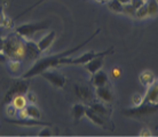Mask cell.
Masks as SVG:
<instances>
[{
	"mask_svg": "<svg viewBox=\"0 0 158 137\" xmlns=\"http://www.w3.org/2000/svg\"><path fill=\"white\" fill-rule=\"evenodd\" d=\"M99 32H100V30L95 31L94 34L92 35V37H89L86 41H84L83 43H80L78 46L73 47L72 49H68V50H65V51H61V53H57V54L49 55V56H46V57H43V58H39V59H37V61H35V64H33L28 71H25L20 78L28 79L29 80V79L33 78V77H36V75H40L41 72L48 70V69H56V67H59V66H62V59H63L64 57L73 55L76 51H78L79 49L83 48L86 43L89 42Z\"/></svg>",
	"mask_w": 158,
	"mask_h": 137,
	"instance_id": "obj_1",
	"label": "cell"
},
{
	"mask_svg": "<svg viewBox=\"0 0 158 137\" xmlns=\"http://www.w3.org/2000/svg\"><path fill=\"white\" fill-rule=\"evenodd\" d=\"M2 53L8 58H16L20 61L25 58L24 40L16 33L2 37Z\"/></svg>",
	"mask_w": 158,
	"mask_h": 137,
	"instance_id": "obj_2",
	"label": "cell"
},
{
	"mask_svg": "<svg viewBox=\"0 0 158 137\" xmlns=\"http://www.w3.org/2000/svg\"><path fill=\"white\" fill-rule=\"evenodd\" d=\"M48 26H49V22H46V21L24 23L15 27V33L22 39H31L36 33L46 30L48 29Z\"/></svg>",
	"mask_w": 158,
	"mask_h": 137,
	"instance_id": "obj_3",
	"label": "cell"
},
{
	"mask_svg": "<svg viewBox=\"0 0 158 137\" xmlns=\"http://www.w3.org/2000/svg\"><path fill=\"white\" fill-rule=\"evenodd\" d=\"M29 85L28 79H22L20 78L19 80H16L12 83V86L8 88V90L6 91V94L4 96L2 99V104L6 105L8 103H12L13 98L15 97L16 95L20 94H27V91L29 90Z\"/></svg>",
	"mask_w": 158,
	"mask_h": 137,
	"instance_id": "obj_4",
	"label": "cell"
},
{
	"mask_svg": "<svg viewBox=\"0 0 158 137\" xmlns=\"http://www.w3.org/2000/svg\"><path fill=\"white\" fill-rule=\"evenodd\" d=\"M158 111V104H149V103H143L139 106H133L132 109L124 110L123 114L130 118H143L148 114L155 113Z\"/></svg>",
	"mask_w": 158,
	"mask_h": 137,
	"instance_id": "obj_5",
	"label": "cell"
},
{
	"mask_svg": "<svg viewBox=\"0 0 158 137\" xmlns=\"http://www.w3.org/2000/svg\"><path fill=\"white\" fill-rule=\"evenodd\" d=\"M40 77L44 78L47 82H49L52 86L55 88H64L67 85V78L62 75L60 72L55 70V69H48V70L44 71L40 73Z\"/></svg>",
	"mask_w": 158,
	"mask_h": 137,
	"instance_id": "obj_6",
	"label": "cell"
},
{
	"mask_svg": "<svg viewBox=\"0 0 158 137\" xmlns=\"http://www.w3.org/2000/svg\"><path fill=\"white\" fill-rule=\"evenodd\" d=\"M85 117H86L92 123H94V125L98 126V127H101V128H104V129H110V127H112L110 120H109L110 118L103 117L101 114L94 112V111L91 110L89 107H87Z\"/></svg>",
	"mask_w": 158,
	"mask_h": 137,
	"instance_id": "obj_7",
	"label": "cell"
},
{
	"mask_svg": "<svg viewBox=\"0 0 158 137\" xmlns=\"http://www.w3.org/2000/svg\"><path fill=\"white\" fill-rule=\"evenodd\" d=\"M7 121L10 123L17 126H22V127H28V128H32V127H45V126H51V123L43 121L41 119H31V118H7Z\"/></svg>",
	"mask_w": 158,
	"mask_h": 137,
	"instance_id": "obj_8",
	"label": "cell"
},
{
	"mask_svg": "<svg viewBox=\"0 0 158 137\" xmlns=\"http://www.w3.org/2000/svg\"><path fill=\"white\" fill-rule=\"evenodd\" d=\"M24 40V47H25V58L30 61H37L41 57V50L36 41L32 39H23Z\"/></svg>",
	"mask_w": 158,
	"mask_h": 137,
	"instance_id": "obj_9",
	"label": "cell"
},
{
	"mask_svg": "<svg viewBox=\"0 0 158 137\" xmlns=\"http://www.w3.org/2000/svg\"><path fill=\"white\" fill-rule=\"evenodd\" d=\"M75 94L77 95V97L84 103V104H91L94 101V93L92 91V89L88 86L85 85H80V83H76L75 87Z\"/></svg>",
	"mask_w": 158,
	"mask_h": 137,
	"instance_id": "obj_10",
	"label": "cell"
},
{
	"mask_svg": "<svg viewBox=\"0 0 158 137\" xmlns=\"http://www.w3.org/2000/svg\"><path fill=\"white\" fill-rule=\"evenodd\" d=\"M94 95L98 97L99 101L103 103H107V104H112L115 102V94L109 86H104V87H98L95 88V93Z\"/></svg>",
	"mask_w": 158,
	"mask_h": 137,
	"instance_id": "obj_11",
	"label": "cell"
},
{
	"mask_svg": "<svg viewBox=\"0 0 158 137\" xmlns=\"http://www.w3.org/2000/svg\"><path fill=\"white\" fill-rule=\"evenodd\" d=\"M91 82L95 88L109 86V83H110V77H109V75H108L106 71H103L102 69H101V70H99L98 72H95V73L92 75Z\"/></svg>",
	"mask_w": 158,
	"mask_h": 137,
	"instance_id": "obj_12",
	"label": "cell"
},
{
	"mask_svg": "<svg viewBox=\"0 0 158 137\" xmlns=\"http://www.w3.org/2000/svg\"><path fill=\"white\" fill-rule=\"evenodd\" d=\"M106 56H107V54H103V55H100V56H96L94 58H92L89 62H87L85 65H83L84 69L92 75L93 73H95V72H98L99 70L102 69Z\"/></svg>",
	"mask_w": 158,
	"mask_h": 137,
	"instance_id": "obj_13",
	"label": "cell"
},
{
	"mask_svg": "<svg viewBox=\"0 0 158 137\" xmlns=\"http://www.w3.org/2000/svg\"><path fill=\"white\" fill-rule=\"evenodd\" d=\"M56 38V32L55 31H49L48 33H46L45 35H43L38 41V46H39L41 53H46L49 50V48L52 47V45L54 43Z\"/></svg>",
	"mask_w": 158,
	"mask_h": 137,
	"instance_id": "obj_14",
	"label": "cell"
},
{
	"mask_svg": "<svg viewBox=\"0 0 158 137\" xmlns=\"http://www.w3.org/2000/svg\"><path fill=\"white\" fill-rule=\"evenodd\" d=\"M91 110H93L94 112H96V113L101 114V115H103V117L106 118H110L111 114H112V110H111V107L109 106V104H107V103H103L101 102V101H93V102L89 104V106H88Z\"/></svg>",
	"mask_w": 158,
	"mask_h": 137,
	"instance_id": "obj_15",
	"label": "cell"
},
{
	"mask_svg": "<svg viewBox=\"0 0 158 137\" xmlns=\"http://www.w3.org/2000/svg\"><path fill=\"white\" fill-rule=\"evenodd\" d=\"M149 104H158V79L151 85L149 88H147L144 93V102Z\"/></svg>",
	"mask_w": 158,
	"mask_h": 137,
	"instance_id": "obj_16",
	"label": "cell"
},
{
	"mask_svg": "<svg viewBox=\"0 0 158 137\" xmlns=\"http://www.w3.org/2000/svg\"><path fill=\"white\" fill-rule=\"evenodd\" d=\"M156 75L154 73V71L151 70H143L141 71V73L139 75V81L142 85L144 88H149V87L156 81Z\"/></svg>",
	"mask_w": 158,
	"mask_h": 137,
	"instance_id": "obj_17",
	"label": "cell"
},
{
	"mask_svg": "<svg viewBox=\"0 0 158 137\" xmlns=\"http://www.w3.org/2000/svg\"><path fill=\"white\" fill-rule=\"evenodd\" d=\"M87 107L88 106H86V104H84V103H76L75 105L72 106V117L76 122H78L79 120L83 119V117H85Z\"/></svg>",
	"mask_w": 158,
	"mask_h": 137,
	"instance_id": "obj_18",
	"label": "cell"
},
{
	"mask_svg": "<svg viewBox=\"0 0 158 137\" xmlns=\"http://www.w3.org/2000/svg\"><path fill=\"white\" fill-rule=\"evenodd\" d=\"M25 112H27V117L31 118V119H41V111L36 104H28L24 107Z\"/></svg>",
	"mask_w": 158,
	"mask_h": 137,
	"instance_id": "obj_19",
	"label": "cell"
},
{
	"mask_svg": "<svg viewBox=\"0 0 158 137\" xmlns=\"http://www.w3.org/2000/svg\"><path fill=\"white\" fill-rule=\"evenodd\" d=\"M148 15L149 18H154L158 16V0H146Z\"/></svg>",
	"mask_w": 158,
	"mask_h": 137,
	"instance_id": "obj_20",
	"label": "cell"
},
{
	"mask_svg": "<svg viewBox=\"0 0 158 137\" xmlns=\"http://www.w3.org/2000/svg\"><path fill=\"white\" fill-rule=\"evenodd\" d=\"M13 105L15 106L17 110H22L24 109L25 106L28 105V101H27V97H25V94H20L16 95L15 97L13 98Z\"/></svg>",
	"mask_w": 158,
	"mask_h": 137,
	"instance_id": "obj_21",
	"label": "cell"
},
{
	"mask_svg": "<svg viewBox=\"0 0 158 137\" xmlns=\"http://www.w3.org/2000/svg\"><path fill=\"white\" fill-rule=\"evenodd\" d=\"M107 6L110 12L115 13V14H123L124 5L120 4L118 0H109L107 2Z\"/></svg>",
	"mask_w": 158,
	"mask_h": 137,
	"instance_id": "obj_22",
	"label": "cell"
},
{
	"mask_svg": "<svg viewBox=\"0 0 158 137\" xmlns=\"http://www.w3.org/2000/svg\"><path fill=\"white\" fill-rule=\"evenodd\" d=\"M133 18H136V20H147L149 18V15H148V8H147V4H144L141 6L140 8H138L135 10L134 15H133Z\"/></svg>",
	"mask_w": 158,
	"mask_h": 137,
	"instance_id": "obj_23",
	"label": "cell"
},
{
	"mask_svg": "<svg viewBox=\"0 0 158 137\" xmlns=\"http://www.w3.org/2000/svg\"><path fill=\"white\" fill-rule=\"evenodd\" d=\"M7 66L12 73H19L21 70V61L16 58H8Z\"/></svg>",
	"mask_w": 158,
	"mask_h": 137,
	"instance_id": "obj_24",
	"label": "cell"
},
{
	"mask_svg": "<svg viewBox=\"0 0 158 137\" xmlns=\"http://www.w3.org/2000/svg\"><path fill=\"white\" fill-rule=\"evenodd\" d=\"M5 113L7 118H16V115L19 114V110L13 105V103H8L5 105Z\"/></svg>",
	"mask_w": 158,
	"mask_h": 137,
	"instance_id": "obj_25",
	"label": "cell"
},
{
	"mask_svg": "<svg viewBox=\"0 0 158 137\" xmlns=\"http://www.w3.org/2000/svg\"><path fill=\"white\" fill-rule=\"evenodd\" d=\"M144 102V94L141 93H134L132 95V105L133 106H139L143 104Z\"/></svg>",
	"mask_w": 158,
	"mask_h": 137,
	"instance_id": "obj_26",
	"label": "cell"
},
{
	"mask_svg": "<svg viewBox=\"0 0 158 137\" xmlns=\"http://www.w3.org/2000/svg\"><path fill=\"white\" fill-rule=\"evenodd\" d=\"M25 97H27V101H28L29 104H37V102H38V96L33 91H29L28 90L27 94H25Z\"/></svg>",
	"mask_w": 158,
	"mask_h": 137,
	"instance_id": "obj_27",
	"label": "cell"
},
{
	"mask_svg": "<svg viewBox=\"0 0 158 137\" xmlns=\"http://www.w3.org/2000/svg\"><path fill=\"white\" fill-rule=\"evenodd\" d=\"M122 75H123V70L119 66H114L110 70V77L112 79H115V80L120 78Z\"/></svg>",
	"mask_w": 158,
	"mask_h": 137,
	"instance_id": "obj_28",
	"label": "cell"
},
{
	"mask_svg": "<svg viewBox=\"0 0 158 137\" xmlns=\"http://www.w3.org/2000/svg\"><path fill=\"white\" fill-rule=\"evenodd\" d=\"M135 13V9L134 7L132 6L131 4H127V5H124V8H123V14H125L127 16H131V17H133Z\"/></svg>",
	"mask_w": 158,
	"mask_h": 137,
	"instance_id": "obj_29",
	"label": "cell"
},
{
	"mask_svg": "<svg viewBox=\"0 0 158 137\" xmlns=\"http://www.w3.org/2000/svg\"><path fill=\"white\" fill-rule=\"evenodd\" d=\"M49 127H51V126L41 127V130L38 133V135H39V136H51V135H53V133H52V130Z\"/></svg>",
	"mask_w": 158,
	"mask_h": 137,
	"instance_id": "obj_30",
	"label": "cell"
},
{
	"mask_svg": "<svg viewBox=\"0 0 158 137\" xmlns=\"http://www.w3.org/2000/svg\"><path fill=\"white\" fill-rule=\"evenodd\" d=\"M139 135L140 136H151L152 135V130H151L150 127H143V128H141V130L139 131Z\"/></svg>",
	"mask_w": 158,
	"mask_h": 137,
	"instance_id": "obj_31",
	"label": "cell"
},
{
	"mask_svg": "<svg viewBox=\"0 0 158 137\" xmlns=\"http://www.w3.org/2000/svg\"><path fill=\"white\" fill-rule=\"evenodd\" d=\"M146 2V0H131V2L130 4L134 7V9L136 10L138 8H140L141 6H142L143 4Z\"/></svg>",
	"mask_w": 158,
	"mask_h": 137,
	"instance_id": "obj_32",
	"label": "cell"
},
{
	"mask_svg": "<svg viewBox=\"0 0 158 137\" xmlns=\"http://www.w3.org/2000/svg\"><path fill=\"white\" fill-rule=\"evenodd\" d=\"M6 18H7V16H6V14H5L4 6H0V26H2V25H4Z\"/></svg>",
	"mask_w": 158,
	"mask_h": 137,
	"instance_id": "obj_33",
	"label": "cell"
},
{
	"mask_svg": "<svg viewBox=\"0 0 158 137\" xmlns=\"http://www.w3.org/2000/svg\"><path fill=\"white\" fill-rule=\"evenodd\" d=\"M118 1L122 5H127V4H130L131 2V0H118Z\"/></svg>",
	"mask_w": 158,
	"mask_h": 137,
	"instance_id": "obj_34",
	"label": "cell"
},
{
	"mask_svg": "<svg viewBox=\"0 0 158 137\" xmlns=\"http://www.w3.org/2000/svg\"><path fill=\"white\" fill-rule=\"evenodd\" d=\"M0 51H2V37L0 38Z\"/></svg>",
	"mask_w": 158,
	"mask_h": 137,
	"instance_id": "obj_35",
	"label": "cell"
},
{
	"mask_svg": "<svg viewBox=\"0 0 158 137\" xmlns=\"http://www.w3.org/2000/svg\"><path fill=\"white\" fill-rule=\"evenodd\" d=\"M95 1H98V2H103V4H107L109 0H95Z\"/></svg>",
	"mask_w": 158,
	"mask_h": 137,
	"instance_id": "obj_36",
	"label": "cell"
}]
</instances>
